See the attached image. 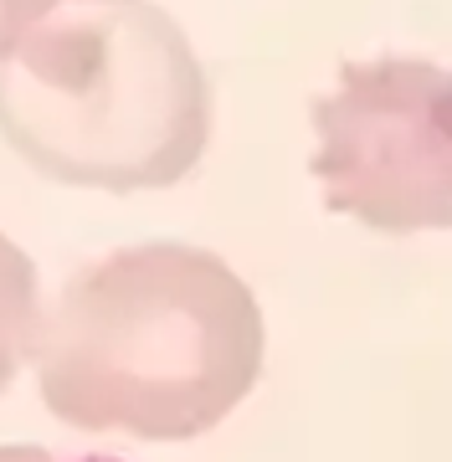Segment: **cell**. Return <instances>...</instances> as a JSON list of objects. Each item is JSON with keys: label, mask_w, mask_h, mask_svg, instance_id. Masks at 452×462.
<instances>
[{"label": "cell", "mask_w": 452, "mask_h": 462, "mask_svg": "<svg viewBox=\"0 0 452 462\" xmlns=\"http://www.w3.org/2000/svg\"><path fill=\"white\" fill-rule=\"evenodd\" d=\"M257 298L217 252L185 242L88 263L36 334V380L57 421L190 442L263 375Z\"/></svg>", "instance_id": "obj_1"}, {"label": "cell", "mask_w": 452, "mask_h": 462, "mask_svg": "<svg viewBox=\"0 0 452 462\" xmlns=\"http://www.w3.org/2000/svg\"><path fill=\"white\" fill-rule=\"evenodd\" d=\"M42 309H36V267L32 257L0 231V391L11 385L26 355H36Z\"/></svg>", "instance_id": "obj_4"}, {"label": "cell", "mask_w": 452, "mask_h": 462, "mask_svg": "<svg viewBox=\"0 0 452 462\" xmlns=\"http://www.w3.org/2000/svg\"><path fill=\"white\" fill-rule=\"evenodd\" d=\"M0 134L88 190H165L201 165L211 83L154 0H0Z\"/></svg>", "instance_id": "obj_2"}, {"label": "cell", "mask_w": 452, "mask_h": 462, "mask_svg": "<svg viewBox=\"0 0 452 462\" xmlns=\"http://www.w3.org/2000/svg\"><path fill=\"white\" fill-rule=\"evenodd\" d=\"M329 211L375 231L452 226V72L421 57L345 62L314 103Z\"/></svg>", "instance_id": "obj_3"}, {"label": "cell", "mask_w": 452, "mask_h": 462, "mask_svg": "<svg viewBox=\"0 0 452 462\" xmlns=\"http://www.w3.org/2000/svg\"><path fill=\"white\" fill-rule=\"evenodd\" d=\"M0 462H118V457H103V452H51V447H0Z\"/></svg>", "instance_id": "obj_5"}]
</instances>
